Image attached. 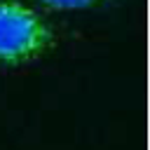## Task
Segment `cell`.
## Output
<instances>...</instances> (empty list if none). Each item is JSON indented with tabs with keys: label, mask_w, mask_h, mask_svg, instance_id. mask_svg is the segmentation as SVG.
Instances as JSON below:
<instances>
[{
	"label": "cell",
	"mask_w": 150,
	"mask_h": 150,
	"mask_svg": "<svg viewBox=\"0 0 150 150\" xmlns=\"http://www.w3.org/2000/svg\"><path fill=\"white\" fill-rule=\"evenodd\" d=\"M45 7L52 9H87V7H96V5H105L110 0H38Z\"/></svg>",
	"instance_id": "cell-2"
},
{
	"label": "cell",
	"mask_w": 150,
	"mask_h": 150,
	"mask_svg": "<svg viewBox=\"0 0 150 150\" xmlns=\"http://www.w3.org/2000/svg\"><path fill=\"white\" fill-rule=\"evenodd\" d=\"M54 42L49 23L19 0H0V63H26Z\"/></svg>",
	"instance_id": "cell-1"
}]
</instances>
